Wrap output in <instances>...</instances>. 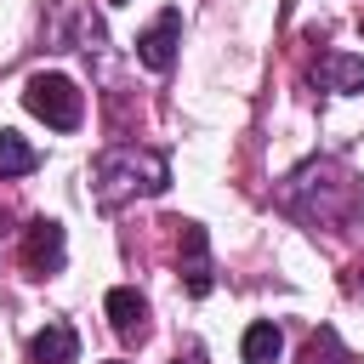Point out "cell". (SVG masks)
Masks as SVG:
<instances>
[{
  "instance_id": "cell-4",
  "label": "cell",
  "mask_w": 364,
  "mask_h": 364,
  "mask_svg": "<svg viewBox=\"0 0 364 364\" xmlns=\"http://www.w3.org/2000/svg\"><path fill=\"white\" fill-rule=\"evenodd\" d=\"M176 228V267H182V284L188 296H210L216 284V267H210V239L199 222H171Z\"/></svg>"
},
{
  "instance_id": "cell-9",
  "label": "cell",
  "mask_w": 364,
  "mask_h": 364,
  "mask_svg": "<svg viewBox=\"0 0 364 364\" xmlns=\"http://www.w3.org/2000/svg\"><path fill=\"white\" fill-rule=\"evenodd\" d=\"M80 358V336L68 330V324H46V330H34V341H28V364H74Z\"/></svg>"
},
{
  "instance_id": "cell-12",
  "label": "cell",
  "mask_w": 364,
  "mask_h": 364,
  "mask_svg": "<svg viewBox=\"0 0 364 364\" xmlns=\"http://www.w3.org/2000/svg\"><path fill=\"white\" fill-rule=\"evenodd\" d=\"M301 364H341V341H336V330H318V336L307 341Z\"/></svg>"
},
{
  "instance_id": "cell-1",
  "label": "cell",
  "mask_w": 364,
  "mask_h": 364,
  "mask_svg": "<svg viewBox=\"0 0 364 364\" xmlns=\"http://www.w3.org/2000/svg\"><path fill=\"white\" fill-rule=\"evenodd\" d=\"M279 210H290L307 228L347 233L364 216V176H353L341 159H301L279 188Z\"/></svg>"
},
{
  "instance_id": "cell-5",
  "label": "cell",
  "mask_w": 364,
  "mask_h": 364,
  "mask_svg": "<svg viewBox=\"0 0 364 364\" xmlns=\"http://www.w3.org/2000/svg\"><path fill=\"white\" fill-rule=\"evenodd\" d=\"M23 273L28 279H51L57 267H63V222H51V216H34L28 228H23Z\"/></svg>"
},
{
  "instance_id": "cell-2",
  "label": "cell",
  "mask_w": 364,
  "mask_h": 364,
  "mask_svg": "<svg viewBox=\"0 0 364 364\" xmlns=\"http://www.w3.org/2000/svg\"><path fill=\"white\" fill-rule=\"evenodd\" d=\"M171 188V165L165 154L154 148H136V142H114L91 159V199L102 210H119L131 199H148V193H165Z\"/></svg>"
},
{
  "instance_id": "cell-13",
  "label": "cell",
  "mask_w": 364,
  "mask_h": 364,
  "mask_svg": "<svg viewBox=\"0 0 364 364\" xmlns=\"http://www.w3.org/2000/svg\"><path fill=\"white\" fill-rule=\"evenodd\" d=\"M341 290H347L353 301H364V262H347V267H341Z\"/></svg>"
},
{
  "instance_id": "cell-15",
  "label": "cell",
  "mask_w": 364,
  "mask_h": 364,
  "mask_svg": "<svg viewBox=\"0 0 364 364\" xmlns=\"http://www.w3.org/2000/svg\"><path fill=\"white\" fill-rule=\"evenodd\" d=\"M358 28H364V17H358Z\"/></svg>"
},
{
  "instance_id": "cell-8",
  "label": "cell",
  "mask_w": 364,
  "mask_h": 364,
  "mask_svg": "<svg viewBox=\"0 0 364 364\" xmlns=\"http://www.w3.org/2000/svg\"><path fill=\"white\" fill-rule=\"evenodd\" d=\"M318 91H364V57H347V51H324L318 68H313Z\"/></svg>"
},
{
  "instance_id": "cell-11",
  "label": "cell",
  "mask_w": 364,
  "mask_h": 364,
  "mask_svg": "<svg viewBox=\"0 0 364 364\" xmlns=\"http://www.w3.org/2000/svg\"><path fill=\"white\" fill-rule=\"evenodd\" d=\"M34 165H40V154L17 131H0V176H28Z\"/></svg>"
},
{
  "instance_id": "cell-10",
  "label": "cell",
  "mask_w": 364,
  "mask_h": 364,
  "mask_svg": "<svg viewBox=\"0 0 364 364\" xmlns=\"http://www.w3.org/2000/svg\"><path fill=\"white\" fill-rule=\"evenodd\" d=\"M279 353H284V336H279V324H250L245 330V341H239V358L245 364H279Z\"/></svg>"
},
{
  "instance_id": "cell-3",
  "label": "cell",
  "mask_w": 364,
  "mask_h": 364,
  "mask_svg": "<svg viewBox=\"0 0 364 364\" xmlns=\"http://www.w3.org/2000/svg\"><path fill=\"white\" fill-rule=\"evenodd\" d=\"M23 108H28L34 119H46L51 131H74V125L85 119V97H80V85H74L68 74H28Z\"/></svg>"
},
{
  "instance_id": "cell-14",
  "label": "cell",
  "mask_w": 364,
  "mask_h": 364,
  "mask_svg": "<svg viewBox=\"0 0 364 364\" xmlns=\"http://www.w3.org/2000/svg\"><path fill=\"white\" fill-rule=\"evenodd\" d=\"M171 364H205V347H199V341H188V347L171 358Z\"/></svg>"
},
{
  "instance_id": "cell-7",
  "label": "cell",
  "mask_w": 364,
  "mask_h": 364,
  "mask_svg": "<svg viewBox=\"0 0 364 364\" xmlns=\"http://www.w3.org/2000/svg\"><path fill=\"white\" fill-rule=\"evenodd\" d=\"M108 324H114V336L119 341H148V301L131 290V284H119V290H108Z\"/></svg>"
},
{
  "instance_id": "cell-6",
  "label": "cell",
  "mask_w": 364,
  "mask_h": 364,
  "mask_svg": "<svg viewBox=\"0 0 364 364\" xmlns=\"http://www.w3.org/2000/svg\"><path fill=\"white\" fill-rule=\"evenodd\" d=\"M176 46H182V11L171 6V11H159V17L136 34V63L154 68V74H165V68L176 63Z\"/></svg>"
}]
</instances>
